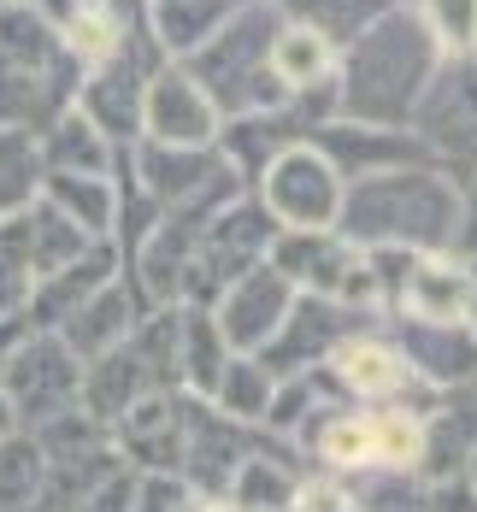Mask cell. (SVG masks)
<instances>
[{
	"mask_svg": "<svg viewBox=\"0 0 477 512\" xmlns=\"http://www.w3.org/2000/svg\"><path fill=\"white\" fill-rule=\"evenodd\" d=\"M436 71H442V48L430 24L413 6H395L336 59V118L407 130Z\"/></svg>",
	"mask_w": 477,
	"mask_h": 512,
	"instance_id": "cell-1",
	"label": "cell"
},
{
	"mask_svg": "<svg viewBox=\"0 0 477 512\" xmlns=\"http://www.w3.org/2000/svg\"><path fill=\"white\" fill-rule=\"evenodd\" d=\"M460 212L466 195L430 171H389V177H360L342 189V218L336 230L354 248H407V254H454L460 242Z\"/></svg>",
	"mask_w": 477,
	"mask_h": 512,
	"instance_id": "cell-2",
	"label": "cell"
},
{
	"mask_svg": "<svg viewBox=\"0 0 477 512\" xmlns=\"http://www.w3.org/2000/svg\"><path fill=\"white\" fill-rule=\"evenodd\" d=\"M83 65L65 53L59 30L36 6H0V130L42 136L77 106Z\"/></svg>",
	"mask_w": 477,
	"mask_h": 512,
	"instance_id": "cell-3",
	"label": "cell"
},
{
	"mask_svg": "<svg viewBox=\"0 0 477 512\" xmlns=\"http://www.w3.org/2000/svg\"><path fill=\"white\" fill-rule=\"evenodd\" d=\"M283 30V6L271 0H242L230 12V24L212 36L195 59H183V71L201 83L218 106V118H248V112H283L295 101L277 77H271V42Z\"/></svg>",
	"mask_w": 477,
	"mask_h": 512,
	"instance_id": "cell-4",
	"label": "cell"
},
{
	"mask_svg": "<svg viewBox=\"0 0 477 512\" xmlns=\"http://www.w3.org/2000/svg\"><path fill=\"white\" fill-rule=\"evenodd\" d=\"M277 236H283L277 218H271L254 195L230 201L218 218H207L177 307H218V295H224L230 283H242L248 271H260L265 259H271V242H277Z\"/></svg>",
	"mask_w": 477,
	"mask_h": 512,
	"instance_id": "cell-5",
	"label": "cell"
},
{
	"mask_svg": "<svg viewBox=\"0 0 477 512\" xmlns=\"http://www.w3.org/2000/svg\"><path fill=\"white\" fill-rule=\"evenodd\" d=\"M271 265L295 283V295H318V301H342L360 312H383V289L371 254L354 248L342 230H283L271 242Z\"/></svg>",
	"mask_w": 477,
	"mask_h": 512,
	"instance_id": "cell-6",
	"label": "cell"
},
{
	"mask_svg": "<svg viewBox=\"0 0 477 512\" xmlns=\"http://www.w3.org/2000/svg\"><path fill=\"white\" fill-rule=\"evenodd\" d=\"M407 130L424 142L430 165L454 189H472L477 183V59H442V71L424 89Z\"/></svg>",
	"mask_w": 477,
	"mask_h": 512,
	"instance_id": "cell-7",
	"label": "cell"
},
{
	"mask_svg": "<svg viewBox=\"0 0 477 512\" xmlns=\"http://www.w3.org/2000/svg\"><path fill=\"white\" fill-rule=\"evenodd\" d=\"M159 65H165V53H159L154 36L142 30L136 42H124L106 65L83 71L77 112L101 130L112 148H136V142H142V101H148V83H154Z\"/></svg>",
	"mask_w": 477,
	"mask_h": 512,
	"instance_id": "cell-8",
	"label": "cell"
},
{
	"mask_svg": "<svg viewBox=\"0 0 477 512\" xmlns=\"http://www.w3.org/2000/svg\"><path fill=\"white\" fill-rule=\"evenodd\" d=\"M0 389H6V401H12L24 430H42V424L83 407V359L71 354L53 330H36L18 354L6 359Z\"/></svg>",
	"mask_w": 477,
	"mask_h": 512,
	"instance_id": "cell-9",
	"label": "cell"
},
{
	"mask_svg": "<svg viewBox=\"0 0 477 512\" xmlns=\"http://www.w3.org/2000/svg\"><path fill=\"white\" fill-rule=\"evenodd\" d=\"M342 189L348 183L336 177V165L313 142H301V148H289L265 165V177L254 183V201L277 218V230H336Z\"/></svg>",
	"mask_w": 477,
	"mask_h": 512,
	"instance_id": "cell-10",
	"label": "cell"
},
{
	"mask_svg": "<svg viewBox=\"0 0 477 512\" xmlns=\"http://www.w3.org/2000/svg\"><path fill=\"white\" fill-rule=\"evenodd\" d=\"M366 318L371 312L360 307H342V301H318V295H295V307L283 318V330L265 342V354H254L277 377V383H289V377H313L324 371L342 342H354V336H366Z\"/></svg>",
	"mask_w": 477,
	"mask_h": 512,
	"instance_id": "cell-11",
	"label": "cell"
},
{
	"mask_svg": "<svg viewBox=\"0 0 477 512\" xmlns=\"http://www.w3.org/2000/svg\"><path fill=\"white\" fill-rule=\"evenodd\" d=\"M218 106L212 95L183 71V65H159L154 83H148V101H142V142L154 148H218Z\"/></svg>",
	"mask_w": 477,
	"mask_h": 512,
	"instance_id": "cell-12",
	"label": "cell"
},
{
	"mask_svg": "<svg viewBox=\"0 0 477 512\" xmlns=\"http://www.w3.org/2000/svg\"><path fill=\"white\" fill-rule=\"evenodd\" d=\"M242 430H248V424L224 418L212 401L183 395V483H195L207 501H230L236 471L254 454Z\"/></svg>",
	"mask_w": 477,
	"mask_h": 512,
	"instance_id": "cell-13",
	"label": "cell"
},
{
	"mask_svg": "<svg viewBox=\"0 0 477 512\" xmlns=\"http://www.w3.org/2000/svg\"><path fill=\"white\" fill-rule=\"evenodd\" d=\"M313 148L330 165L342 183H360V177H389V171H413V165H430L424 142L413 130H383V124H348V118H330L313 130ZM436 171V165H430Z\"/></svg>",
	"mask_w": 477,
	"mask_h": 512,
	"instance_id": "cell-14",
	"label": "cell"
},
{
	"mask_svg": "<svg viewBox=\"0 0 477 512\" xmlns=\"http://www.w3.org/2000/svg\"><path fill=\"white\" fill-rule=\"evenodd\" d=\"M295 307V283L265 259L260 271H248L242 283H230L224 295H218V330H224V342H230V354H265V342L283 330V318Z\"/></svg>",
	"mask_w": 477,
	"mask_h": 512,
	"instance_id": "cell-15",
	"label": "cell"
},
{
	"mask_svg": "<svg viewBox=\"0 0 477 512\" xmlns=\"http://www.w3.org/2000/svg\"><path fill=\"white\" fill-rule=\"evenodd\" d=\"M118 460H136L142 477H183V395L154 389L112 424Z\"/></svg>",
	"mask_w": 477,
	"mask_h": 512,
	"instance_id": "cell-16",
	"label": "cell"
},
{
	"mask_svg": "<svg viewBox=\"0 0 477 512\" xmlns=\"http://www.w3.org/2000/svg\"><path fill=\"white\" fill-rule=\"evenodd\" d=\"M389 342L407 354L413 377H430L436 389H472L477 377V330L472 324H419V318H389Z\"/></svg>",
	"mask_w": 477,
	"mask_h": 512,
	"instance_id": "cell-17",
	"label": "cell"
},
{
	"mask_svg": "<svg viewBox=\"0 0 477 512\" xmlns=\"http://www.w3.org/2000/svg\"><path fill=\"white\" fill-rule=\"evenodd\" d=\"M477 295V265L460 254H424L401 289L389 318H419V324H466Z\"/></svg>",
	"mask_w": 477,
	"mask_h": 512,
	"instance_id": "cell-18",
	"label": "cell"
},
{
	"mask_svg": "<svg viewBox=\"0 0 477 512\" xmlns=\"http://www.w3.org/2000/svg\"><path fill=\"white\" fill-rule=\"evenodd\" d=\"M301 142H313V124L295 112V101L283 106V112H248V118H224V130H218V154L230 159V171L254 189L265 177V165L277 154H289V148H301Z\"/></svg>",
	"mask_w": 477,
	"mask_h": 512,
	"instance_id": "cell-19",
	"label": "cell"
},
{
	"mask_svg": "<svg viewBox=\"0 0 477 512\" xmlns=\"http://www.w3.org/2000/svg\"><path fill=\"white\" fill-rule=\"evenodd\" d=\"M142 312H148V307L136 301V289H130V283H124V271H118L101 295H89L83 307L71 312L59 330H53V336H59L71 354L89 365V359H101V354H112V348H124V342L136 336Z\"/></svg>",
	"mask_w": 477,
	"mask_h": 512,
	"instance_id": "cell-20",
	"label": "cell"
},
{
	"mask_svg": "<svg viewBox=\"0 0 477 512\" xmlns=\"http://www.w3.org/2000/svg\"><path fill=\"white\" fill-rule=\"evenodd\" d=\"M324 371H330L336 395H354V401H395V395H407V389L419 383L413 365H407V354H401L389 336H371V330L354 336V342H342Z\"/></svg>",
	"mask_w": 477,
	"mask_h": 512,
	"instance_id": "cell-21",
	"label": "cell"
},
{
	"mask_svg": "<svg viewBox=\"0 0 477 512\" xmlns=\"http://www.w3.org/2000/svg\"><path fill=\"white\" fill-rule=\"evenodd\" d=\"M118 271H124L118 248H112V242H95V248L77 259V265L53 271V277H42V283L30 289V307H24V312H30V324H36V330H59L71 312L89 301V295H101Z\"/></svg>",
	"mask_w": 477,
	"mask_h": 512,
	"instance_id": "cell-22",
	"label": "cell"
},
{
	"mask_svg": "<svg viewBox=\"0 0 477 512\" xmlns=\"http://www.w3.org/2000/svg\"><path fill=\"white\" fill-rule=\"evenodd\" d=\"M142 395H154V371L142 365V354H136L130 342L83 365V412H89L95 424H106V430L136 407Z\"/></svg>",
	"mask_w": 477,
	"mask_h": 512,
	"instance_id": "cell-23",
	"label": "cell"
},
{
	"mask_svg": "<svg viewBox=\"0 0 477 512\" xmlns=\"http://www.w3.org/2000/svg\"><path fill=\"white\" fill-rule=\"evenodd\" d=\"M236 6L242 0H154L148 6V36H154V48L171 65H183V59H195L230 24Z\"/></svg>",
	"mask_w": 477,
	"mask_h": 512,
	"instance_id": "cell-24",
	"label": "cell"
},
{
	"mask_svg": "<svg viewBox=\"0 0 477 512\" xmlns=\"http://www.w3.org/2000/svg\"><path fill=\"white\" fill-rule=\"evenodd\" d=\"M177 312H183V336H177V383H183V395L212 401L224 365H230L236 354H230V342H224V330H218L212 307H177Z\"/></svg>",
	"mask_w": 477,
	"mask_h": 512,
	"instance_id": "cell-25",
	"label": "cell"
},
{
	"mask_svg": "<svg viewBox=\"0 0 477 512\" xmlns=\"http://www.w3.org/2000/svg\"><path fill=\"white\" fill-rule=\"evenodd\" d=\"M36 142H42V165H48V171H65V177H112V165H118V154H124V148L106 142L77 106L59 112Z\"/></svg>",
	"mask_w": 477,
	"mask_h": 512,
	"instance_id": "cell-26",
	"label": "cell"
},
{
	"mask_svg": "<svg viewBox=\"0 0 477 512\" xmlns=\"http://www.w3.org/2000/svg\"><path fill=\"white\" fill-rule=\"evenodd\" d=\"M42 201L65 212L89 242H112L118 236V177H65L48 171L42 177Z\"/></svg>",
	"mask_w": 477,
	"mask_h": 512,
	"instance_id": "cell-27",
	"label": "cell"
},
{
	"mask_svg": "<svg viewBox=\"0 0 477 512\" xmlns=\"http://www.w3.org/2000/svg\"><path fill=\"white\" fill-rule=\"evenodd\" d=\"M336 59H342V53L330 48L318 30L283 18V30H277V42H271V77H277L289 95H307V89H318V83L336 77Z\"/></svg>",
	"mask_w": 477,
	"mask_h": 512,
	"instance_id": "cell-28",
	"label": "cell"
},
{
	"mask_svg": "<svg viewBox=\"0 0 477 512\" xmlns=\"http://www.w3.org/2000/svg\"><path fill=\"white\" fill-rule=\"evenodd\" d=\"M389 12H395V0H283V18L318 30L336 53H348L371 24L389 18Z\"/></svg>",
	"mask_w": 477,
	"mask_h": 512,
	"instance_id": "cell-29",
	"label": "cell"
},
{
	"mask_svg": "<svg viewBox=\"0 0 477 512\" xmlns=\"http://www.w3.org/2000/svg\"><path fill=\"white\" fill-rule=\"evenodd\" d=\"M48 495V454L30 430L0 442V512H30Z\"/></svg>",
	"mask_w": 477,
	"mask_h": 512,
	"instance_id": "cell-30",
	"label": "cell"
},
{
	"mask_svg": "<svg viewBox=\"0 0 477 512\" xmlns=\"http://www.w3.org/2000/svg\"><path fill=\"white\" fill-rule=\"evenodd\" d=\"M24 224H30V271H36V283L53 277V271H65V265H77V259L95 248V242H89L65 212H53L42 195H36V206L24 212Z\"/></svg>",
	"mask_w": 477,
	"mask_h": 512,
	"instance_id": "cell-31",
	"label": "cell"
},
{
	"mask_svg": "<svg viewBox=\"0 0 477 512\" xmlns=\"http://www.w3.org/2000/svg\"><path fill=\"white\" fill-rule=\"evenodd\" d=\"M42 177H48V165H42V142H36L30 130H0V218L36 206Z\"/></svg>",
	"mask_w": 477,
	"mask_h": 512,
	"instance_id": "cell-32",
	"label": "cell"
},
{
	"mask_svg": "<svg viewBox=\"0 0 477 512\" xmlns=\"http://www.w3.org/2000/svg\"><path fill=\"white\" fill-rule=\"evenodd\" d=\"M271 395H277V377H271L254 354H236L230 365H224V377H218L212 407L224 412V418H236V424H265Z\"/></svg>",
	"mask_w": 477,
	"mask_h": 512,
	"instance_id": "cell-33",
	"label": "cell"
},
{
	"mask_svg": "<svg viewBox=\"0 0 477 512\" xmlns=\"http://www.w3.org/2000/svg\"><path fill=\"white\" fill-rule=\"evenodd\" d=\"M295 489H301V477L283 460L248 454V465H242L236 483H230V507L236 512H289L295 507Z\"/></svg>",
	"mask_w": 477,
	"mask_h": 512,
	"instance_id": "cell-34",
	"label": "cell"
},
{
	"mask_svg": "<svg viewBox=\"0 0 477 512\" xmlns=\"http://www.w3.org/2000/svg\"><path fill=\"white\" fill-rule=\"evenodd\" d=\"M442 59H477V0H419Z\"/></svg>",
	"mask_w": 477,
	"mask_h": 512,
	"instance_id": "cell-35",
	"label": "cell"
},
{
	"mask_svg": "<svg viewBox=\"0 0 477 512\" xmlns=\"http://www.w3.org/2000/svg\"><path fill=\"white\" fill-rule=\"evenodd\" d=\"M136 483H142L136 471H112V477L95 483V489H89L71 512H136Z\"/></svg>",
	"mask_w": 477,
	"mask_h": 512,
	"instance_id": "cell-36",
	"label": "cell"
},
{
	"mask_svg": "<svg viewBox=\"0 0 477 512\" xmlns=\"http://www.w3.org/2000/svg\"><path fill=\"white\" fill-rule=\"evenodd\" d=\"M289 512H360V495L342 489V483H330V477H307L295 489V507Z\"/></svg>",
	"mask_w": 477,
	"mask_h": 512,
	"instance_id": "cell-37",
	"label": "cell"
},
{
	"mask_svg": "<svg viewBox=\"0 0 477 512\" xmlns=\"http://www.w3.org/2000/svg\"><path fill=\"white\" fill-rule=\"evenodd\" d=\"M419 501H424L419 512H477V489H472V477L460 471V477L424 483V495H419Z\"/></svg>",
	"mask_w": 477,
	"mask_h": 512,
	"instance_id": "cell-38",
	"label": "cell"
},
{
	"mask_svg": "<svg viewBox=\"0 0 477 512\" xmlns=\"http://www.w3.org/2000/svg\"><path fill=\"white\" fill-rule=\"evenodd\" d=\"M30 336H36V324H30V312H6V318H0V371H6V359L18 354V348H24Z\"/></svg>",
	"mask_w": 477,
	"mask_h": 512,
	"instance_id": "cell-39",
	"label": "cell"
},
{
	"mask_svg": "<svg viewBox=\"0 0 477 512\" xmlns=\"http://www.w3.org/2000/svg\"><path fill=\"white\" fill-rule=\"evenodd\" d=\"M24 307H30V295H24V289H12V283L0 277V318H6V312H24Z\"/></svg>",
	"mask_w": 477,
	"mask_h": 512,
	"instance_id": "cell-40",
	"label": "cell"
},
{
	"mask_svg": "<svg viewBox=\"0 0 477 512\" xmlns=\"http://www.w3.org/2000/svg\"><path fill=\"white\" fill-rule=\"evenodd\" d=\"M18 430H24V424H18V412H12L6 389H0V442H6V436H18Z\"/></svg>",
	"mask_w": 477,
	"mask_h": 512,
	"instance_id": "cell-41",
	"label": "cell"
},
{
	"mask_svg": "<svg viewBox=\"0 0 477 512\" xmlns=\"http://www.w3.org/2000/svg\"><path fill=\"white\" fill-rule=\"evenodd\" d=\"M177 512H236V507H230V501H207V495H189Z\"/></svg>",
	"mask_w": 477,
	"mask_h": 512,
	"instance_id": "cell-42",
	"label": "cell"
},
{
	"mask_svg": "<svg viewBox=\"0 0 477 512\" xmlns=\"http://www.w3.org/2000/svg\"><path fill=\"white\" fill-rule=\"evenodd\" d=\"M466 477H472V489H477V442H472V460H466Z\"/></svg>",
	"mask_w": 477,
	"mask_h": 512,
	"instance_id": "cell-43",
	"label": "cell"
},
{
	"mask_svg": "<svg viewBox=\"0 0 477 512\" xmlns=\"http://www.w3.org/2000/svg\"><path fill=\"white\" fill-rule=\"evenodd\" d=\"M0 6H36V0H0Z\"/></svg>",
	"mask_w": 477,
	"mask_h": 512,
	"instance_id": "cell-44",
	"label": "cell"
},
{
	"mask_svg": "<svg viewBox=\"0 0 477 512\" xmlns=\"http://www.w3.org/2000/svg\"><path fill=\"white\" fill-rule=\"evenodd\" d=\"M466 324H472V330H477V295H472V318H466Z\"/></svg>",
	"mask_w": 477,
	"mask_h": 512,
	"instance_id": "cell-45",
	"label": "cell"
},
{
	"mask_svg": "<svg viewBox=\"0 0 477 512\" xmlns=\"http://www.w3.org/2000/svg\"><path fill=\"white\" fill-rule=\"evenodd\" d=\"M395 6H413V12H419V0H395Z\"/></svg>",
	"mask_w": 477,
	"mask_h": 512,
	"instance_id": "cell-46",
	"label": "cell"
},
{
	"mask_svg": "<svg viewBox=\"0 0 477 512\" xmlns=\"http://www.w3.org/2000/svg\"><path fill=\"white\" fill-rule=\"evenodd\" d=\"M472 401H477V377H472Z\"/></svg>",
	"mask_w": 477,
	"mask_h": 512,
	"instance_id": "cell-47",
	"label": "cell"
},
{
	"mask_svg": "<svg viewBox=\"0 0 477 512\" xmlns=\"http://www.w3.org/2000/svg\"><path fill=\"white\" fill-rule=\"evenodd\" d=\"M271 6H283V0H271Z\"/></svg>",
	"mask_w": 477,
	"mask_h": 512,
	"instance_id": "cell-48",
	"label": "cell"
},
{
	"mask_svg": "<svg viewBox=\"0 0 477 512\" xmlns=\"http://www.w3.org/2000/svg\"><path fill=\"white\" fill-rule=\"evenodd\" d=\"M148 6H154V0H148Z\"/></svg>",
	"mask_w": 477,
	"mask_h": 512,
	"instance_id": "cell-49",
	"label": "cell"
}]
</instances>
